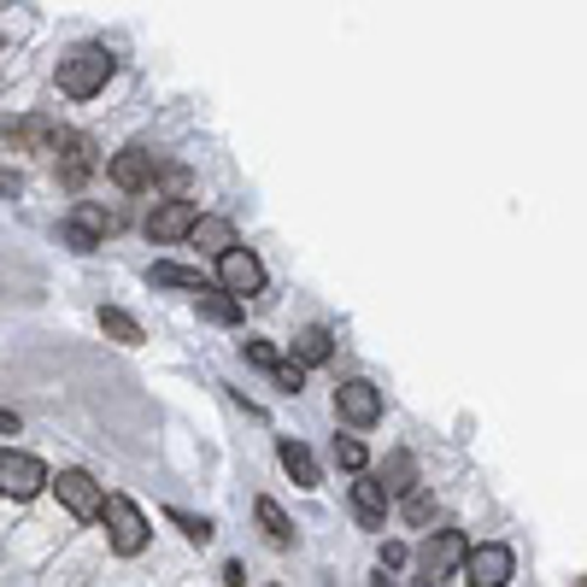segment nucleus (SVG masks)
I'll use <instances>...</instances> for the list:
<instances>
[{
    "mask_svg": "<svg viewBox=\"0 0 587 587\" xmlns=\"http://www.w3.org/2000/svg\"><path fill=\"white\" fill-rule=\"evenodd\" d=\"M112 71H118V60H112L100 41H82V48H71L60 60V94L65 100H94L112 82Z\"/></svg>",
    "mask_w": 587,
    "mask_h": 587,
    "instance_id": "obj_1",
    "label": "nucleus"
},
{
    "mask_svg": "<svg viewBox=\"0 0 587 587\" xmlns=\"http://www.w3.org/2000/svg\"><path fill=\"white\" fill-rule=\"evenodd\" d=\"M106 535H112V552L118 558H136L141 547H148V518L136 511V499L106 494Z\"/></svg>",
    "mask_w": 587,
    "mask_h": 587,
    "instance_id": "obj_2",
    "label": "nucleus"
},
{
    "mask_svg": "<svg viewBox=\"0 0 587 587\" xmlns=\"http://www.w3.org/2000/svg\"><path fill=\"white\" fill-rule=\"evenodd\" d=\"M106 177L118 182L124 194H148L153 182L165 177V165H159V153H148V148H124V153L106 159Z\"/></svg>",
    "mask_w": 587,
    "mask_h": 587,
    "instance_id": "obj_3",
    "label": "nucleus"
},
{
    "mask_svg": "<svg viewBox=\"0 0 587 587\" xmlns=\"http://www.w3.org/2000/svg\"><path fill=\"white\" fill-rule=\"evenodd\" d=\"M53 494H60V506L71 511V518H106V494H100V482L89 476V470H60L53 476Z\"/></svg>",
    "mask_w": 587,
    "mask_h": 587,
    "instance_id": "obj_4",
    "label": "nucleus"
},
{
    "mask_svg": "<svg viewBox=\"0 0 587 587\" xmlns=\"http://www.w3.org/2000/svg\"><path fill=\"white\" fill-rule=\"evenodd\" d=\"M464 558H470V540L458 535V528H435L418 547V570H423V582H441V576H452Z\"/></svg>",
    "mask_w": 587,
    "mask_h": 587,
    "instance_id": "obj_5",
    "label": "nucleus"
},
{
    "mask_svg": "<svg viewBox=\"0 0 587 587\" xmlns=\"http://www.w3.org/2000/svg\"><path fill=\"white\" fill-rule=\"evenodd\" d=\"M218 289H224V294H235V299L259 294V289H265V265H259V253H247V247L224 253V259H218Z\"/></svg>",
    "mask_w": 587,
    "mask_h": 587,
    "instance_id": "obj_6",
    "label": "nucleus"
},
{
    "mask_svg": "<svg viewBox=\"0 0 587 587\" xmlns=\"http://www.w3.org/2000/svg\"><path fill=\"white\" fill-rule=\"evenodd\" d=\"M41 482H53L48 464H41V458H30V452H12V447H7V458H0V494H7V499H30Z\"/></svg>",
    "mask_w": 587,
    "mask_h": 587,
    "instance_id": "obj_7",
    "label": "nucleus"
},
{
    "mask_svg": "<svg viewBox=\"0 0 587 587\" xmlns=\"http://www.w3.org/2000/svg\"><path fill=\"white\" fill-rule=\"evenodd\" d=\"M112 229H118V218H112L106 206H77V212L65 218V241H71L77 253H94V247H106Z\"/></svg>",
    "mask_w": 587,
    "mask_h": 587,
    "instance_id": "obj_8",
    "label": "nucleus"
},
{
    "mask_svg": "<svg viewBox=\"0 0 587 587\" xmlns=\"http://www.w3.org/2000/svg\"><path fill=\"white\" fill-rule=\"evenodd\" d=\"M335 411H341V423H353V429H370V423L382 418V394L370 388V382H359V377H353V382H341V388H335Z\"/></svg>",
    "mask_w": 587,
    "mask_h": 587,
    "instance_id": "obj_9",
    "label": "nucleus"
},
{
    "mask_svg": "<svg viewBox=\"0 0 587 587\" xmlns=\"http://www.w3.org/2000/svg\"><path fill=\"white\" fill-rule=\"evenodd\" d=\"M464 576H470V587H506V576H511V547H499V540L470 547Z\"/></svg>",
    "mask_w": 587,
    "mask_h": 587,
    "instance_id": "obj_10",
    "label": "nucleus"
},
{
    "mask_svg": "<svg viewBox=\"0 0 587 587\" xmlns=\"http://www.w3.org/2000/svg\"><path fill=\"white\" fill-rule=\"evenodd\" d=\"M206 218V212L194 206V200H165V206L148 212V235L153 241H177V235H194V224Z\"/></svg>",
    "mask_w": 587,
    "mask_h": 587,
    "instance_id": "obj_11",
    "label": "nucleus"
},
{
    "mask_svg": "<svg viewBox=\"0 0 587 587\" xmlns=\"http://www.w3.org/2000/svg\"><path fill=\"white\" fill-rule=\"evenodd\" d=\"M53 165H60V182H65V189H82V182H89V170H94V141L77 136V130H65L60 153H53Z\"/></svg>",
    "mask_w": 587,
    "mask_h": 587,
    "instance_id": "obj_12",
    "label": "nucleus"
},
{
    "mask_svg": "<svg viewBox=\"0 0 587 587\" xmlns=\"http://www.w3.org/2000/svg\"><path fill=\"white\" fill-rule=\"evenodd\" d=\"M353 518L365 528H382L388 523V488L382 482H353Z\"/></svg>",
    "mask_w": 587,
    "mask_h": 587,
    "instance_id": "obj_13",
    "label": "nucleus"
},
{
    "mask_svg": "<svg viewBox=\"0 0 587 587\" xmlns=\"http://www.w3.org/2000/svg\"><path fill=\"white\" fill-rule=\"evenodd\" d=\"M148 282H153V289H189L194 299L200 294H212V282L206 277H200V270H189V265H148Z\"/></svg>",
    "mask_w": 587,
    "mask_h": 587,
    "instance_id": "obj_14",
    "label": "nucleus"
},
{
    "mask_svg": "<svg viewBox=\"0 0 587 587\" xmlns=\"http://www.w3.org/2000/svg\"><path fill=\"white\" fill-rule=\"evenodd\" d=\"M382 488H388V499H411L418 494V464H411V452H394L388 464H382Z\"/></svg>",
    "mask_w": 587,
    "mask_h": 587,
    "instance_id": "obj_15",
    "label": "nucleus"
},
{
    "mask_svg": "<svg viewBox=\"0 0 587 587\" xmlns=\"http://www.w3.org/2000/svg\"><path fill=\"white\" fill-rule=\"evenodd\" d=\"M194 241H200L206 253H218V259H224V253H235V247H241V241H235V224H229V218H212V212L194 224Z\"/></svg>",
    "mask_w": 587,
    "mask_h": 587,
    "instance_id": "obj_16",
    "label": "nucleus"
},
{
    "mask_svg": "<svg viewBox=\"0 0 587 587\" xmlns=\"http://www.w3.org/2000/svg\"><path fill=\"white\" fill-rule=\"evenodd\" d=\"M277 452H282V470L294 476V488H318V458L299 447V441H282Z\"/></svg>",
    "mask_w": 587,
    "mask_h": 587,
    "instance_id": "obj_17",
    "label": "nucleus"
},
{
    "mask_svg": "<svg viewBox=\"0 0 587 587\" xmlns=\"http://www.w3.org/2000/svg\"><path fill=\"white\" fill-rule=\"evenodd\" d=\"M329 353H335V335H329L323 323H311V329H299V335H294V359L299 365H323Z\"/></svg>",
    "mask_w": 587,
    "mask_h": 587,
    "instance_id": "obj_18",
    "label": "nucleus"
},
{
    "mask_svg": "<svg viewBox=\"0 0 587 587\" xmlns=\"http://www.w3.org/2000/svg\"><path fill=\"white\" fill-rule=\"evenodd\" d=\"M253 518H259V528H265V540H270V547H294V523L282 518V506H277V499H259V506H253Z\"/></svg>",
    "mask_w": 587,
    "mask_h": 587,
    "instance_id": "obj_19",
    "label": "nucleus"
},
{
    "mask_svg": "<svg viewBox=\"0 0 587 587\" xmlns=\"http://www.w3.org/2000/svg\"><path fill=\"white\" fill-rule=\"evenodd\" d=\"M100 329H106L112 341H124V347H141V341H148L141 323L130 318V311H118V306H100Z\"/></svg>",
    "mask_w": 587,
    "mask_h": 587,
    "instance_id": "obj_20",
    "label": "nucleus"
},
{
    "mask_svg": "<svg viewBox=\"0 0 587 587\" xmlns=\"http://www.w3.org/2000/svg\"><path fill=\"white\" fill-rule=\"evenodd\" d=\"M194 306H200V311H206V318H212V323H235V318H241V299H235V294H224V289H212V294H200V299H194Z\"/></svg>",
    "mask_w": 587,
    "mask_h": 587,
    "instance_id": "obj_21",
    "label": "nucleus"
},
{
    "mask_svg": "<svg viewBox=\"0 0 587 587\" xmlns=\"http://www.w3.org/2000/svg\"><path fill=\"white\" fill-rule=\"evenodd\" d=\"M241 353H247V359H253V365H259V370H270V377H277V370H282V365H289V359H282V353H277V347H270V341H241Z\"/></svg>",
    "mask_w": 587,
    "mask_h": 587,
    "instance_id": "obj_22",
    "label": "nucleus"
},
{
    "mask_svg": "<svg viewBox=\"0 0 587 587\" xmlns=\"http://www.w3.org/2000/svg\"><path fill=\"white\" fill-rule=\"evenodd\" d=\"M335 464L341 470H365V441L359 435H335Z\"/></svg>",
    "mask_w": 587,
    "mask_h": 587,
    "instance_id": "obj_23",
    "label": "nucleus"
},
{
    "mask_svg": "<svg viewBox=\"0 0 587 587\" xmlns=\"http://www.w3.org/2000/svg\"><path fill=\"white\" fill-rule=\"evenodd\" d=\"M399 511H406V523H435V499H429L423 488L411 499H399Z\"/></svg>",
    "mask_w": 587,
    "mask_h": 587,
    "instance_id": "obj_24",
    "label": "nucleus"
},
{
    "mask_svg": "<svg viewBox=\"0 0 587 587\" xmlns=\"http://www.w3.org/2000/svg\"><path fill=\"white\" fill-rule=\"evenodd\" d=\"M170 523H177L182 535L194 540V547H206V540H212V523H206V518H189V511H170Z\"/></svg>",
    "mask_w": 587,
    "mask_h": 587,
    "instance_id": "obj_25",
    "label": "nucleus"
},
{
    "mask_svg": "<svg viewBox=\"0 0 587 587\" xmlns=\"http://www.w3.org/2000/svg\"><path fill=\"white\" fill-rule=\"evenodd\" d=\"M277 382H282L289 394H299V388H306V365H299V359H289V365L277 370Z\"/></svg>",
    "mask_w": 587,
    "mask_h": 587,
    "instance_id": "obj_26",
    "label": "nucleus"
},
{
    "mask_svg": "<svg viewBox=\"0 0 587 587\" xmlns=\"http://www.w3.org/2000/svg\"><path fill=\"white\" fill-rule=\"evenodd\" d=\"M406 564V547H399V540H382V570H399Z\"/></svg>",
    "mask_w": 587,
    "mask_h": 587,
    "instance_id": "obj_27",
    "label": "nucleus"
},
{
    "mask_svg": "<svg viewBox=\"0 0 587 587\" xmlns=\"http://www.w3.org/2000/svg\"><path fill=\"white\" fill-rule=\"evenodd\" d=\"M224 587H247V570H241V564H229V570H224Z\"/></svg>",
    "mask_w": 587,
    "mask_h": 587,
    "instance_id": "obj_28",
    "label": "nucleus"
},
{
    "mask_svg": "<svg viewBox=\"0 0 587 587\" xmlns=\"http://www.w3.org/2000/svg\"><path fill=\"white\" fill-rule=\"evenodd\" d=\"M418 587H429V582H418Z\"/></svg>",
    "mask_w": 587,
    "mask_h": 587,
    "instance_id": "obj_29",
    "label": "nucleus"
}]
</instances>
